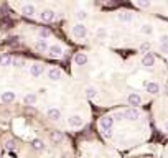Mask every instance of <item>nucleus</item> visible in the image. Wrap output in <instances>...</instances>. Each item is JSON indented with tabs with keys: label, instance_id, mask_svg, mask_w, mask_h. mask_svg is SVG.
<instances>
[{
	"label": "nucleus",
	"instance_id": "obj_1",
	"mask_svg": "<svg viewBox=\"0 0 168 158\" xmlns=\"http://www.w3.org/2000/svg\"><path fill=\"white\" fill-rule=\"evenodd\" d=\"M73 35H74L76 38H84V36L87 35V28L82 23H78V25L73 26Z\"/></svg>",
	"mask_w": 168,
	"mask_h": 158
},
{
	"label": "nucleus",
	"instance_id": "obj_2",
	"mask_svg": "<svg viewBox=\"0 0 168 158\" xmlns=\"http://www.w3.org/2000/svg\"><path fill=\"white\" fill-rule=\"evenodd\" d=\"M99 125H101V129H102L104 132H109V130L112 129V125H114V119L109 117V115H106V117H102V119L99 120Z\"/></svg>",
	"mask_w": 168,
	"mask_h": 158
},
{
	"label": "nucleus",
	"instance_id": "obj_3",
	"mask_svg": "<svg viewBox=\"0 0 168 158\" xmlns=\"http://www.w3.org/2000/svg\"><path fill=\"white\" fill-rule=\"evenodd\" d=\"M120 117H124V119H127V120H135V119H139V110H137L135 107H130V109L124 110V112L120 114Z\"/></svg>",
	"mask_w": 168,
	"mask_h": 158
},
{
	"label": "nucleus",
	"instance_id": "obj_4",
	"mask_svg": "<svg viewBox=\"0 0 168 158\" xmlns=\"http://www.w3.org/2000/svg\"><path fill=\"white\" fill-rule=\"evenodd\" d=\"M48 54H50L51 58H61L63 56V48H61L59 45H51L50 48H48Z\"/></svg>",
	"mask_w": 168,
	"mask_h": 158
},
{
	"label": "nucleus",
	"instance_id": "obj_5",
	"mask_svg": "<svg viewBox=\"0 0 168 158\" xmlns=\"http://www.w3.org/2000/svg\"><path fill=\"white\" fill-rule=\"evenodd\" d=\"M54 18H56V13H54L53 10H43L41 13H40V20H41V21H46V23L53 21Z\"/></svg>",
	"mask_w": 168,
	"mask_h": 158
},
{
	"label": "nucleus",
	"instance_id": "obj_6",
	"mask_svg": "<svg viewBox=\"0 0 168 158\" xmlns=\"http://www.w3.org/2000/svg\"><path fill=\"white\" fill-rule=\"evenodd\" d=\"M142 64L147 66V68H152L155 64V56L152 54V53H145V54L142 56Z\"/></svg>",
	"mask_w": 168,
	"mask_h": 158
},
{
	"label": "nucleus",
	"instance_id": "obj_7",
	"mask_svg": "<svg viewBox=\"0 0 168 158\" xmlns=\"http://www.w3.org/2000/svg\"><path fill=\"white\" fill-rule=\"evenodd\" d=\"M87 63V54L86 53H76L74 54V64L76 66H84Z\"/></svg>",
	"mask_w": 168,
	"mask_h": 158
},
{
	"label": "nucleus",
	"instance_id": "obj_8",
	"mask_svg": "<svg viewBox=\"0 0 168 158\" xmlns=\"http://www.w3.org/2000/svg\"><path fill=\"white\" fill-rule=\"evenodd\" d=\"M68 123H69V127H74V129H78V127H82V117L81 115H71L68 119Z\"/></svg>",
	"mask_w": 168,
	"mask_h": 158
},
{
	"label": "nucleus",
	"instance_id": "obj_9",
	"mask_svg": "<svg viewBox=\"0 0 168 158\" xmlns=\"http://www.w3.org/2000/svg\"><path fill=\"white\" fill-rule=\"evenodd\" d=\"M43 71H45V68H43V64H32L30 66V73H32V76H35V77H38V76H41L43 74Z\"/></svg>",
	"mask_w": 168,
	"mask_h": 158
},
{
	"label": "nucleus",
	"instance_id": "obj_10",
	"mask_svg": "<svg viewBox=\"0 0 168 158\" xmlns=\"http://www.w3.org/2000/svg\"><path fill=\"white\" fill-rule=\"evenodd\" d=\"M127 102H129V105H140L142 104V97H140L139 94H135V92H132V94H129V97H127Z\"/></svg>",
	"mask_w": 168,
	"mask_h": 158
},
{
	"label": "nucleus",
	"instance_id": "obj_11",
	"mask_svg": "<svg viewBox=\"0 0 168 158\" xmlns=\"http://www.w3.org/2000/svg\"><path fill=\"white\" fill-rule=\"evenodd\" d=\"M61 71L58 69V68H51L50 71H48V77H50L51 81H58V79H61Z\"/></svg>",
	"mask_w": 168,
	"mask_h": 158
},
{
	"label": "nucleus",
	"instance_id": "obj_12",
	"mask_svg": "<svg viewBox=\"0 0 168 158\" xmlns=\"http://www.w3.org/2000/svg\"><path fill=\"white\" fill-rule=\"evenodd\" d=\"M22 13L25 15V17H33V15L36 13V8L33 7V5H23V8H22Z\"/></svg>",
	"mask_w": 168,
	"mask_h": 158
},
{
	"label": "nucleus",
	"instance_id": "obj_13",
	"mask_svg": "<svg viewBox=\"0 0 168 158\" xmlns=\"http://www.w3.org/2000/svg\"><path fill=\"white\" fill-rule=\"evenodd\" d=\"M147 92H150V94H158L160 92V86L157 82H147Z\"/></svg>",
	"mask_w": 168,
	"mask_h": 158
},
{
	"label": "nucleus",
	"instance_id": "obj_14",
	"mask_svg": "<svg viewBox=\"0 0 168 158\" xmlns=\"http://www.w3.org/2000/svg\"><path fill=\"white\" fill-rule=\"evenodd\" d=\"M2 101H4L5 104H8V102H13V101H15V92H12V91L2 92Z\"/></svg>",
	"mask_w": 168,
	"mask_h": 158
},
{
	"label": "nucleus",
	"instance_id": "obj_15",
	"mask_svg": "<svg viewBox=\"0 0 168 158\" xmlns=\"http://www.w3.org/2000/svg\"><path fill=\"white\" fill-rule=\"evenodd\" d=\"M35 48L38 49V51H48V43H46V40H38V41L35 43Z\"/></svg>",
	"mask_w": 168,
	"mask_h": 158
},
{
	"label": "nucleus",
	"instance_id": "obj_16",
	"mask_svg": "<svg viewBox=\"0 0 168 158\" xmlns=\"http://www.w3.org/2000/svg\"><path fill=\"white\" fill-rule=\"evenodd\" d=\"M48 117H50L51 120H59L61 119V112L58 109H48Z\"/></svg>",
	"mask_w": 168,
	"mask_h": 158
},
{
	"label": "nucleus",
	"instance_id": "obj_17",
	"mask_svg": "<svg viewBox=\"0 0 168 158\" xmlns=\"http://www.w3.org/2000/svg\"><path fill=\"white\" fill-rule=\"evenodd\" d=\"M117 17H119V20H120V21H132L134 20L132 13H129V12H120Z\"/></svg>",
	"mask_w": 168,
	"mask_h": 158
},
{
	"label": "nucleus",
	"instance_id": "obj_18",
	"mask_svg": "<svg viewBox=\"0 0 168 158\" xmlns=\"http://www.w3.org/2000/svg\"><path fill=\"white\" fill-rule=\"evenodd\" d=\"M23 102H25L26 105H32L36 102V94H26L25 97H23Z\"/></svg>",
	"mask_w": 168,
	"mask_h": 158
},
{
	"label": "nucleus",
	"instance_id": "obj_19",
	"mask_svg": "<svg viewBox=\"0 0 168 158\" xmlns=\"http://www.w3.org/2000/svg\"><path fill=\"white\" fill-rule=\"evenodd\" d=\"M86 96L89 99H94L97 96V89L94 87V86H89V87H86Z\"/></svg>",
	"mask_w": 168,
	"mask_h": 158
},
{
	"label": "nucleus",
	"instance_id": "obj_20",
	"mask_svg": "<svg viewBox=\"0 0 168 158\" xmlns=\"http://www.w3.org/2000/svg\"><path fill=\"white\" fill-rule=\"evenodd\" d=\"M32 145H33V148H35V150H43V140H40V138H35V140L32 142Z\"/></svg>",
	"mask_w": 168,
	"mask_h": 158
},
{
	"label": "nucleus",
	"instance_id": "obj_21",
	"mask_svg": "<svg viewBox=\"0 0 168 158\" xmlns=\"http://www.w3.org/2000/svg\"><path fill=\"white\" fill-rule=\"evenodd\" d=\"M12 61L13 60L10 56H0V66H10Z\"/></svg>",
	"mask_w": 168,
	"mask_h": 158
},
{
	"label": "nucleus",
	"instance_id": "obj_22",
	"mask_svg": "<svg viewBox=\"0 0 168 158\" xmlns=\"http://www.w3.org/2000/svg\"><path fill=\"white\" fill-rule=\"evenodd\" d=\"M51 138H53V142H56V143H59V142H63V134H61V132H53V135H51Z\"/></svg>",
	"mask_w": 168,
	"mask_h": 158
},
{
	"label": "nucleus",
	"instance_id": "obj_23",
	"mask_svg": "<svg viewBox=\"0 0 168 158\" xmlns=\"http://www.w3.org/2000/svg\"><path fill=\"white\" fill-rule=\"evenodd\" d=\"M137 5L142 8H148L150 7V0H137Z\"/></svg>",
	"mask_w": 168,
	"mask_h": 158
},
{
	"label": "nucleus",
	"instance_id": "obj_24",
	"mask_svg": "<svg viewBox=\"0 0 168 158\" xmlns=\"http://www.w3.org/2000/svg\"><path fill=\"white\" fill-rule=\"evenodd\" d=\"M96 35L99 36V38H104V36H107V30H106V28H102V26H101V28H97Z\"/></svg>",
	"mask_w": 168,
	"mask_h": 158
},
{
	"label": "nucleus",
	"instance_id": "obj_25",
	"mask_svg": "<svg viewBox=\"0 0 168 158\" xmlns=\"http://www.w3.org/2000/svg\"><path fill=\"white\" fill-rule=\"evenodd\" d=\"M40 36H41V40L48 38V36H50V30H46V28H41V30H40Z\"/></svg>",
	"mask_w": 168,
	"mask_h": 158
},
{
	"label": "nucleus",
	"instance_id": "obj_26",
	"mask_svg": "<svg viewBox=\"0 0 168 158\" xmlns=\"http://www.w3.org/2000/svg\"><path fill=\"white\" fill-rule=\"evenodd\" d=\"M5 148H7V150H13L15 148V140H7L5 142Z\"/></svg>",
	"mask_w": 168,
	"mask_h": 158
},
{
	"label": "nucleus",
	"instance_id": "obj_27",
	"mask_svg": "<svg viewBox=\"0 0 168 158\" xmlns=\"http://www.w3.org/2000/svg\"><path fill=\"white\" fill-rule=\"evenodd\" d=\"M76 17L79 18V20H84V18H87V13L84 10H78V13H76Z\"/></svg>",
	"mask_w": 168,
	"mask_h": 158
},
{
	"label": "nucleus",
	"instance_id": "obj_28",
	"mask_svg": "<svg viewBox=\"0 0 168 158\" xmlns=\"http://www.w3.org/2000/svg\"><path fill=\"white\" fill-rule=\"evenodd\" d=\"M142 32L145 33V35H150L152 33V26H148V25H142Z\"/></svg>",
	"mask_w": 168,
	"mask_h": 158
},
{
	"label": "nucleus",
	"instance_id": "obj_29",
	"mask_svg": "<svg viewBox=\"0 0 168 158\" xmlns=\"http://www.w3.org/2000/svg\"><path fill=\"white\" fill-rule=\"evenodd\" d=\"M140 49H142V51H147V53H148V49H150V43L143 41L142 45H140Z\"/></svg>",
	"mask_w": 168,
	"mask_h": 158
},
{
	"label": "nucleus",
	"instance_id": "obj_30",
	"mask_svg": "<svg viewBox=\"0 0 168 158\" xmlns=\"http://www.w3.org/2000/svg\"><path fill=\"white\" fill-rule=\"evenodd\" d=\"M160 45H168V35H161L160 36Z\"/></svg>",
	"mask_w": 168,
	"mask_h": 158
},
{
	"label": "nucleus",
	"instance_id": "obj_31",
	"mask_svg": "<svg viewBox=\"0 0 168 158\" xmlns=\"http://www.w3.org/2000/svg\"><path fill=\"white\" fill-rule=\"evenodd\" d=\"M12 64H15V66H22L23 61L22 60H13V61H12Z\"/></svg>",
	"mask_w": 168,
	"mask_h": 158
},
{
	"label": "nucleus",
	"instance_id": "obj_32",
	"mask_svg": "<svg viewBox=\"0 0 168 158\" xmlns=\"http://www.w3.org/2000/svg\"><path fill=\"white\" fill-rule=\"evenodd\" d=\"M160 49L163 53H168V45H160Z\"/></svg>",
	"mask_w": 168,
	"mask_h": 158
},
{
	"label": "nucleus",
	"instance_id": "obj_33",
	"mask_svg": "<svg viewBox=\"0 0 168 158\" xmlns=\"http://www.w3.org/2000/svg\"><path fill=\"white\" fill-rule=\"evenodd\" d=\"M165 94L168 96V84H167V87H165Z\"/></svg>",
	"mask_w": 168,
	"mask_h": 158
},
{
	"label": "nucleus",
	"instance_id": "obj_34",
	"mask_svg": "<svg viewBox=\"0 0 168 158\" xmlns=\"http://www.w3.org/2000/svg\"><path fill=\"white\" fill-rule=\"evenodd\" d=\"M165 127H167V130H168V122H167V123H165Z\"/></svg>",
	"mask_w": 168,
	"mask_h": 158
}]
</instances>
